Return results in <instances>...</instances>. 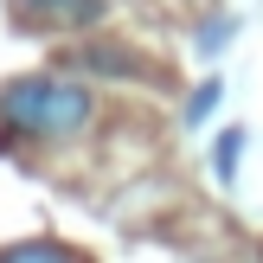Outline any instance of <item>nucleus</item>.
Returning <instances> with one entry per match:
<instances>
[{
	"label": "nucleus",
	"mask_w": 263,
	"mask_h": 263,
	"mask_svg": "<svg viewBox=\"0 0 263 263\" xmlns=\"http://www.w3.org/2000/svg\"><path fill=\"white\" fill-rule=\"evenodd\" d=\"M90 116H97V97H90L84 77H64V71H32V77H13L0 90V122L26 141H64V135H84Z\"/></svg>",
	"instance_id": "obj_1"
},
{
	"label": "nucleus",
	"mask_w": 263,
	"mask_h": 263,
	"mask_svg": "<svg viewBox=\"0 0 263 263\" xmlns=\"http://www.w3.org/2000/svg\"><path fill=\"white\" fill-rule=\"evenodd\" d=\"M20 26H39V32H84L109 13V0H13Z\"/></svg>",
	"instance_id": "obj_2"
},
{
	"label": "nucleus",
	"mask_w": 263,
	"mask_h": 263,
	"mask_svg": "<svg viewBox=\"0 0 263 263\" xmlns=\"http://www.w3.org/2000/svg\"><path fill=\"white\" fill-rule=\"evenodd\" d=\"M71 64H77V71H103V77H135V58H128V51H109V45L71 51Z\"/></svg>",
	"instance_id": "obj_3"
},
{
	"label": "nucleus",
	"mask_w": 263,
	"mask_h": 263,
	"mask_svg": "<svg viewBox=\"0 0 263 263\" xmlns=\"http://www.w3.org/2000/svg\"><path fill=\"white\" fill-rule=\"evenodd\" d=\"M0 263H84V257L64 251V244H51V238H32V244H7Z\"/></svg>",
	"instance_id": "obj_4"
},
{
	"label": "nucleus",
	"mask_w": 263,
	"mask_h": 263,
	"mask_svg": "<svg viewBox=\"0 0 263 263\" xmlns=\"http://www.w3.org/2000/svg\"><path fill=\"white\" fill-rule=\"evenodd\" d=\"M238 161H244V128H225V135H218V148H212V174L231 180V174H238Z\"/></svg>",
	"instance_id": "obj_5"
},
{
	"label": "nucleus",
	"mask_w": 263,
	"mask_h": 263,
	"mask_svg": "<svg viewBox=\"0 0 263 263\" xmlns=\"http://www.w3.org/2000/svg\"><path fill=\"white\" fill-rule=\"evenodd\" d=\"M218 97H225V84H218V77H205V84H199V90L186 97V128H199L205 116L218 109Z\"/></svg>",
	"instance_id": "obj_6"
},
{
	"label": "nucleus",
	"mask_w": 263,
	"mask_h": 263,
	"mask_svg": "<svg viewBox=\"0 0 263 263\" xmlns=\"http://www.w3.org/2000/svg\"><path fill=\"white\" fill-rule=\"evenodd\" d=\"M231 39V20H218V26H205V39H199V51H218Z\"/></svg>",
	"instance_id": "obj_7"
}]
</instances>
